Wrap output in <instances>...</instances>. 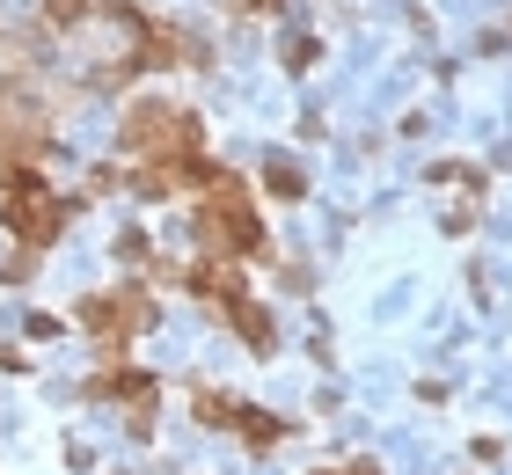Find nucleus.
Instances as JSON below:
<instances>
[{"label":"nucleus","mask_w":512,"mask_h":475,"mask_svg":"<svg viewBox=\"0 0 512 475\" xmlns=\"http://www.w3.org/2000/svg\"><path fill=\"white\" fill-rule=\"evenodd\" d=\"M344 475H374V468H366V461H359V468H344Z\"/></svg>","instance_id":"5"},{"label":"nucleus","mask_w":512,"mask_h":475,"mask_svg":"<svg viewBox=\"0 0 512 475\" xmlns=\"http://www.w3.org/2000/svg\"><path fill=\"white\" fill-rule=\"evenodd\" d=\"M220 307H227V322H235V329H242V337H249L256 351H271V315H264V307H256L249 293H235V300H220Z\"/></svg>","instance_id":"3"},{"label":"nucleus","mask_w":512,"mask_h":475,"mask_svg":"<svg viewBox=\"0 0 512 475\" xmlns=\"http://www.w3.org/2000/svg\"><path fill=\"white\" fill-rule=\"evenodd\" d=\"M264 176H271V190H278V198H300V190H308V176H300L293 161H271Z\"/></svg>","instance_id":"4"},{"label":"nucleus","mask_w":512,"mask_h":475,"mask_svg":"<svg viewBox=\"0 0 512 475\" xmlns=\"http://www.w3.org/2000/svg\"><path fill=\"white\" fill-rule=\"evenodd\" d=\"M198 139H205V125H198L191 110H169V103H147V110H132V117H125V154H132V161H147V169L191 161V154H198Z\"/></svg>","instance_id":"1"},{"label":"nucleus","mask_w":512,"mask_h":475,"mask_svg":"<svg viewBox=\"0 0 512 475\" xmlns=\"http://www.w3.org/2000/svg\"><path fill=\"white\" fill-rule=\"evenodd\" d=\"M81 322L96 329L110 351H118V337H132V329H147V322H154V300L139 293V285H125L118 300H88V307H81Z\"/></svg>","instance_id":"2"}]
</instances>
